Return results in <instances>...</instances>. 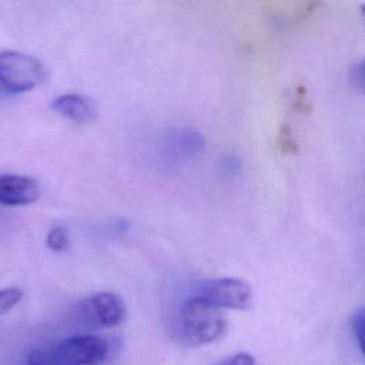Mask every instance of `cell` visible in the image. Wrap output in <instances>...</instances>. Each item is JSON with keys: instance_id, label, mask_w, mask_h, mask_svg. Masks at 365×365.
<instances>
[{"instance_id": "obj_1", "label": "cell", "mask_w": 365, "mask_h": 365, "mask_svg": "<svg viewBox=\"0 0 365 365\" xmlns=\"http://www.w3.org/2000/svg\"><path fill=\"white\" fill-rule=\"evenodd\" d=\"M110 345L97 335H73L31 349L27 365H101Z\"/></svg>"}, {"instance_id": "obj_2", "label": "cell", "mask_w": 365, "mask_h": 365, "mask_svg": "<svg viewBox=\"0 0 365 365\" xmlns=\"http://www.w3.org/2000/svg\"><path fill=\"white\" fill-rule=\"evenodd\" d=\"M180 321L185 341L194 346L220 339L227 332L228 327L222 309L197 295L190 297L182 304Z\"/></svg>"}, {"instance_id": "obj_3", "label": "cell", "mask_w": 365, "mask_h": 365, "mask_svg": "<svg viewBox=\"0 0 365 365\" xmlns=\"http://www.w3.org/2000/svg\"><path fill=\"white\" fill-rule=\"evenodd\" d=\"M46 80L43 63L26 53H0V86L11 93L29 91Z\"/></svg>"}, {"instance_id": "obj_4", "label": "cell", "mask_w": 365, "mask_h": 365, "mask_svg": "<svg viewBox=\"0 0 365 365\" xmlns=\"http://www.w3.org/2000/svg\"><path fill=\"white\" fill-rule=\"evenodd\" d=\"M197 297L224 309H248L252 304L251 287L238 278H217L201 284Z\"/></svg>"}, {"instance_id": "obj_5", "label": "cell", "mask_w": 365, "mask_h": 365, "mask_svg": "<svg viewBox=\"0 0 365 365\" xmlns=\"http://www.w3.org/2000/svg\"><path fill=\"white\" fill-rule=\"evenodd\" d=\"M80 314L91 324L113 328L125 319V305L114 292L103 291L91 295L80 305Z\"/></svg>"}, {"instance_id": "obj_6", "label": "cell", "mask_w": 365, "mask_h": 365, "mask_svg": "<svg viewBox=\"0 0 365 365\" xmlns=\"http://www.w3.org/2000/svg\"><path fill=\"white\" fill-rule=\"evenodd\" d=\"M40 197V187L31 177L17 174L0 175V204L27 205Z\"/></svg>"}, {"instance_id": "obj_7", "label": "cell", "mask_w": 365, "mask_h": 365, "mask_svg": "<svg viewBox=\"0 0 365 365\" xmlns=\"http://www.w3.org/2000/svg\"><path fill=\"white\" fill-rule=\"evenodd\" d=\"M51 107L63 117L78 124H87L94 121L98 114L97 106L91 98L74 93L58 96L51 103Z\"/></svg>"}, {"instance_id": "obj_8", "label": "cell", "mask_w": 365, "mask_h": 365, "mask_svg": "<svg viewBox=\"0 0 365 365\" xmlns=\"http://www.w3.org/2000/svg\"><path fill=\"white\" fill-rule=\"evenodd\" d=\"M47 247L54 252H63L70 245V232L64 227H54L46 237Z\"/></svg>"}, {"instance_id": "obj_9", "label": "cell", "mask_w": 365, "mask_h": 365, "mask_svg": "<svg viewBox=\"0 0 365 365\" xmlns=\"http://www.w3.org/2000/svg\"><path fill=\"white\" fill-rule=\"evenodd\" d=\"M23 298V291L17 287H9L0 289V315L16 307Z\"/></svg>"}, {"instance_id": "obj_10", "label": "cell", "mask_w": 365, "mask_h": 365, "mask_svg": "<svg viewBox=\"0 0 365 365\" xmlns=\"http://www.w3.org/2000/svg\"><path fill=\"white\" fill-rule=\"evenodd\" d=\"M352 331L354 335L356 336L358 341V346L362 351L364 349V311L359 309L356 314H354L352 317Z\"/></svg>"}, {"instance_id": "obj_11", "label": "cell", "mask_w": 365, "mask_h": 365, "mask_svg": "<svg viewBox=\"0 0 365 365\" xmlns=\"http://www.w3.org/2000/svg\"><path fill=\"white\" fill-rule=\"evenodd\" d=\"M218 365H255V359L250 354L240 352L222 359Z\"/></svg>"}, {"instance_id": "obj_12", "label": "cell", "mask_w": 365, "mask_h": 365, "mask_svg": "<svg viewBox=\"0 0 365 365\" xmlns=\"http://www.w3.org/2000/svg\"><path fill=\"white\" fill-rule=\"evenodd\" d=\"M279 145L284 151H291V153L297 151V143L294 137L289 134L288 128H282V133L279 135Z\"/></svg>"}]
</instances>
